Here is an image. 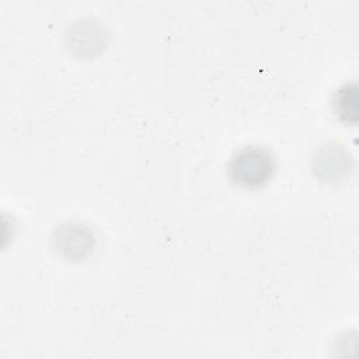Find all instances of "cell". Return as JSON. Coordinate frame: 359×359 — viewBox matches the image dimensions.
<instances>
[{
  "mask_svg": "<svg viewBox=\"0 0 359 359\" xmlns=\"http://www.w3.org/2000/svg\"><path fill=\"white\" fill-rule=\"evenodd\" d=\"M352 154L341 143L321 144L311 157L313 172L325 182L337 184L346 178L352 170Z\"/></svg>",
  "mask_w": 359,
  "mask_h": 359,
  "instance_id": "cell-2",
  "label": "cell"
},
{
  "mask_svg": "<svg viewBox=\"0 0 359 359\" xmlns=\"http://www.w3.org/2000/svg\"><path fill=\"white\" fill-rule=\"evenodd\" d=\"M273 153L261 144L240 147L227 163L229 180L244 189H257L268 184L275 172Z\"/></svg>",
  "mask_w": 359,
  "mask_h": 359,
  "instance_id": "cell-1",
  "label": "cell"
},
{
  "mask_svg": "<svg viewBox=\"0 0 359 359\" xmlns=\"http://www.w3.org/2000/svg\"><path fill=\"white\" fill-rule=\"evenodd\" d=\"M332 108L335 115L346 123H356L358 121V86L355 81L342 84L332 98Z\"/></svg>",
  "mask_w": 359,
  "mask_h": 359,
  "instance_id": "cell-4",
  "label": "cell"
},
{
  "mask_svg": "<svg viewBox=\"0 0 359 359\" xmlns=\"http://www.w3.org/2000/svg\"><path fill=\"white\" fill-rule=\"evenodd\" d=\"M53 240L55 245L63 251L66 257L73 258H81L91 250L94 243L90 230L84 226H79L77 223L62 226L53 236Z\"/></svg>",
  "mask_w": 359,
  "mask_h": 359,
  "instance_id": "cell-3",
  "label": "cell"
}]
</instances>
